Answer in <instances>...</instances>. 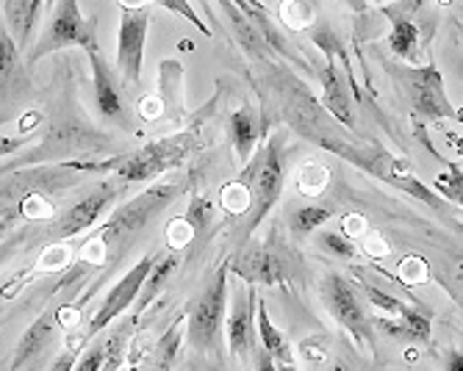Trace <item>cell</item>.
<instances>
[{"mask_svg":"<svg viewBox=\"0 0 463 371\" xmlns=\"http://www.w3.org/2000/svg\"><path fill=\"white\" fill-rule=\"evenodd\" d=\"M444 371H463V347L444 355Z\"/></svg>","mask_w":463,"mask_h":371,"instance_id":"cell-45","label":"cell"},{"mask_svg":"<svg viewBox=\"0 0 463 371\" xmlns=\"http://www.w3.org/2000/svg\"><path fill=\"white\" fill-rule=\"evenodd\" d=\"M228 264H222L214 277L208 280L203 294L186 311V341L197 352L214 349L220 341V329L228 319Z\"/></svg>","mask_w":463,"mask_h":371,"instance_id":"cell-5","label":"cell"},{"mask_svg":"<svg viewBox=\"0 0 463 371\" xmlns=\"http://www.w3.org/2000/svg\"><path fill=\"white\" fill-rule=\"evenodd\" d=\"M186 339V316H181L175 324L166 327V333L161 336V341L156 344V355H153V371H173L181 344Z\"/></svg>","mask_w":463,"mask_h":371,"instance_id":"cell-25","label":"cell"},{"mask_svg":"<svg viewBox=\"0 0 463 371\" xmlns=\"http://www.w3.org/2000/svg\"><path fill=\"white\" fill-rule=\"evenodd\" d=\"M342 222H345L342 233H345L347 238H353V241H355V238H364V236L369 233V227H366V219H364L361 214H347Z\"/></svg>","mask_w":463,"mask_h":371,"instance_id":"cell-42","label":"cell"},{"mask_svg":"<svg viewBox=\"0 0 463 371\" xmlns=\"http://www.w3.org/2000/svg\"><path fill=\"white\" fill-rule=\"evenodd\" d=\"M67 264H70L67 244H53V246H45V253H42V258L36 261V269L39 272H61Z\"/></svg>","mask_w":463,"mask_h":371,"instance_id":"cell-38","label":"cell"},{"mask_svg":"<svg viewBox=\"0 0 463 371\" xmlns=\"http://www.w3.org/2000/svg\"><path fill=\"white\" fill-rule=\"evenodd\" d=\"M319 78H322V103H325V108H327L335 119H339V122H345V125L353 128V125H355V116H353V111H350V95H347L345 80L339 78V72H335L333 64L322 67Z\"/></svg>","mask_w":463,"mask_h":371,"instance_id":"cell-20","label":"cell"},{"mask_svg":"<svg viewBox=\"0 0 463 371\" xmlns=\"http://www.w3.org/2000/svg\"><path fill=\"white\" fill-rule=\"evenodd\" d=\"M156 261L158 258H153V255H145L137 266H131L128 272H125L111 288H109V294H106V300H103V305L92 313V319H90V324H87V329H83V344L87 341H95L98 336H103L106 329L128 311L131 305H137L139 302V297H142V288H145V280L150 277V272H153V266H156Z\"/></svg>","mask_w":463,"mask_h":371,"instance_id":"cell-7","label":"cell"},{"mask_svg":"<svg viewBox=\"0 0 463 371\" xmlns=\"http://www.w3.org/2000/svg\"><path fill=\"white\" fill-rule=\"evenodd\" d=\"M280 20L291 31L308 28L311 20H314V6H308V4H283L280 6Z\"/></svg>","mask_w":463,"mask_h":371,"instance_id":"cell-37","label":"cell"},{"mask_svg":"<svg viewBox=\"0 0 463 371\" xmlns=\"http://www.w3.org/2000/svg\"><path fill=\"white\" fill-rule=\"evenodd\" d=\"M75 366H78V355H75L72 349H64V352L48 366V371H75Z\"/></svg>","mask_w":463,"mask_h":371,"instance_id":"cell-44","label":"cell"},{"mask_svg":"<svg viewBox=\"0 0 463 371\" xmlns=\"http://www.w3.org/2000/svg\"><path fill=\"white\" fill-rule=\"evenodd\" d=\"M117 194H119V189L111 186V183H103V186L92 189L80 202H75L72 209H67L56 219V225L51 227V236L59 238V241H67V238H75L80 233L92 230L103 219V214L111 209V202L117 199Z\"/></svg>","mask_w":463,"mask_h":371,"instance_id":"cell-11","label":"cell"},{"mask_svg":"<svg viewBox=\"0 0 463 371\" xmlns=\"http://www.w3.org/2000/svg\"><path fill=\"white\" fill-rule=\"evenodd\" d=\"M330 219H333V209H325V205H303V209H294L288 214V227L294 236H308Z\"/></svg>","mask_w":463,"mask_h":371,"instance_id":"cell-27","label":"cell"},{"mask_svg":"<svg viewBox=\"0 0 463 371\" xmlns=\"http://www.w3.org/2000/svg\"><path fill=\"white\" fill-rule=\"evenodd\" d=\"M220 205H222V209H225L228 214L244 219V214L250 211V189H247V183H244V181L225 183V186L220 189Z\"/></svg>","mask_w":463,"mask_h":371,"instance_id":"cell-28","label":"cell"},{"mask_svg":"<svg viewBox=\"0 0 463 371\" xmlns=\"http://www.w3.org/2000/svg\"><path fill=\"white\" fill-rule=\"evenodd\" d=\"M178 191H181V183L164 181V183H153L150 189L139 191L134 199L117 205L114 214L95 233V238L106 246V255L111 261H117L137 241V236L178 197Z\"/></svg>","mask_w":463,"mask_h":371,"instance_id":"cell-1","label":"cell"},{"mask_svg":"<svg viewBox=\"0 0 463 371\" xmlns=\"http://www.w3.org/2000/svg\"><path fill=\"white\" fill-rule=\"evenodd\" d=\"M374 327H381L383 333L394 339H408V341H430V313H425L419 305H408L400 319H374Z\"/></svg>","mask_w":463,"mask_h":371,"instance_id":"cell-18","label":"cell"},{"mask_svg":"<svg viewBox=\"0 0 463 371\" xmlns=\"http://www.w3.org/2000/svg\"><path fill=\"white\" fill-rule=\"evenodd\" d=\"M134 321L131 319H119L106 329V366L103 371H117L119 363L125 360V349H128V333H131Z\"/></svg>","mask_w":463,"mask_h":371,"instance_id":"cell-26","label":"cell"},{"mask_svg":"<svg viewBox=\"0 0 463 371\" xmlns=\"http://www.w3.org/2000/svg\"><path fill=\"white\" fill-rule=\"evenodd\" d=\"M192 238H194V230L186 219H175V222H170V227H166V241H170L173 250H181V246H186Z\"/></svg>","mask_w":463,"mask_h":371,"instance_id":"cell-39","label":"cell"},{"mask_svg":"<svg viewBox=\"0 0 463 371\" xmlns=\"http://www.w3.org/2000/svg\"><path fill=\"white\" fill-rule=\"evenodd\" d=\"M178 266H181V261H178V255H175V253H166V255H161V258L156 261V266H153L150 277L145 280L142 297H139V302H137V316H139V313H145V308H150V305H153V300L161 294V288L166 285V280H170V277L178 272Z\"/></svg>","mask_w":463,"mask_h":371,"instance_id":"cell-24","label":"cell"},{"mask_svg":"<svg viewBox=\"0 0 463 371\" xmlns=\"http://www.w3.org/2000/svg\"><path fill=\"white\" fill-rule=\"evenodd\" d=\"M361 246L366 250V255H372V258H386L392 253L389 244L383 241V236L381 233H372V230L361 238Z\"/></svg>","mask_w":463,"mask_h":371,"instance_id":"cell-41","label":"cell"},{"mask_svg":"<svg viewBox=\"0 0 463 371\" xmlns=\"http://www.w3.org/2000/svg\"><path fill=\"white\" fill-rule=\"evenodd\" d=\"M283 142H286V134H272L269 142L256 153V158L247 163V170L239 178L250 189V211L241 219L239 244H244L261 227V222L272 214V209L283 194V183H286L283 181Z\"/></svg>","mask_w":463,"mask_h":371,"instance_id":"cell-2","label":"cell"},{"mask_svg":"<svg viewBox=\"0 0 463 371\" xmlns=\"http://www.w3.org/2000/svg\"><path fill=\"white\" fill-rule=\"evenodd\" d=\"M416 6H386L383 12L392 17V36H389V48L397 59L402 61H419V45H422V36L419 28L411 20V12Z\"/></svg>","mask_w":463,"mask_h":371,"instance_id":"cell-17","label":"cell"},{"mask_svg":"<svg viewBox=\"0 0 463 371\" xmlns=\"http://www.w3.org/2000/svg\"><path fill=\"white\" fill-rule=\"evenodd\" d=\"M233 272L250 285H288L291 283L288 261L272 244H256V246H250V250H244L239 261L233 264Z\"/></svg>","mask_w":463,"mask_h":371,"instance_id":"cell-13","label":"cell"},{"mask_svg":"<svg viewBox=\"0 0 463 371\" xmlns=\"http://www.w3.org/2000/svg\"><path fill=\"white\" fill-rule=\"evenodd\" d=\"M400 80L413 111L425 119H455V106L447 100L444 80L436 67H400Z\"/></svg>","mask_w":463,"mask_h":371,"instance_id":"cell-10","label":"cell"},{"mask_svg":"<svg viewBox=\"0 0 463 371\" xmlns=\"http://www.w3.org/2000/svg\"><path fill=\"white\" fill-rule=\"evenodd\" d=\"M327 183H330V170L322 167V163H314V161L306 163L298 175V189L308 197H319L327 189Z\"/></svg>","mask_w":463,"mask_h":371,"instance_id":"cell-29","label":"cell"},{"mask_svg":"<svg viewBox=\"0 0 463 371\" xmlns=\"http://www.w3.org/2000/svg\"><path fill=\"white\" fill-rule=\"evenodd\" d=\"M194 136L197 131H184V134L164 136V139L145 144L142 150H137L134 155L122 158L117 163V178L122 183H147L164 175L166 170L181 167L189 158V153L194 150Z\"/></svg>","mask_w":463,"mask_h":371,"instance_id":"cell-6","label":"cell"},{"mask_svg":"<svg viewBox=\"0 0 463 371\" xmlns=\"http://www.w3.org/2000/svg\"><path fill=\"white\" fill-rule=\"evenodd\" d=\"M264 131H267V125L252 106H241L228 116V136H231L233 153L241 163H250L256 158V147L261 144Z\"/></svg>","mask_w":463,"mask_h":371,"instance_id":"cell-16","label":"cell"},{"mask_svg":"<svg viewBox=\"0 0 463 371\" xmlns=\"http://www.w3.org/2000/svg\"><path fill=\"white\" fill-rule=\"evenodd\" d=\"M239 9L252 20V23H256V28L261 31V36H264V42L275 51V53H280V56H286L288 61H298V64H303L300 61V56L298 53H294L291 51V45L286 42V39H283V33L278 31V25L269 20V14L261 9V6H252V4H239Z\"/></svg>","mask_w":463,"mask_h":371,"instance_id":"cell-23","label":"cell"},{"mask_svg":"<svg viewBox=\"0 0 463 371\" xmlns=\"http://www.w3.org/2000/svg\"><path fill=\"white\" fill-rule=\"evenodd\" d=\"M90 64H92V84H95V106L98 114L109 122H117V125L128 128V119H125V108H122V97L117 89V78L109 67V61L103 59L100 48L90 53Z\"/></svg>","mask_w":463,"mask_h":371,"instance_id":"cell-14","label":"cell"},{"mask_svg":"<svg viewBox=\"0 0 463 371\" xmlns=\"http://www.w3.org/2000/svg\"><path fill=\"white\" fill-rule=\"evenodd\" d=\"M103 366H106V333L98 336L90 347H83L75 371H103Z\"/></svg>","mask_w":463,"mask_h":371,"instance_id":"cell-34","label":"cell"},{"mask_svg":"<svg viewBox=\"0 0 463 371\" xmlns=\"http://www.w3.org/2000/svg\"><path fill=\"white\" fill-rule=\"evenodd\" d=\"M17 53L20 48L14 45V36L6 28H0V78H4V87L9 84L12 72L17 70Z\"/></svg>","mask_w":463,"mask_h":371,"instance_id":"cell-35","label":"cell"},{"mask_svg":"<svg viewBox=\"0 0 463 371\" xmlns=\"http://www.w3.org/2000/svg\"><path fill=\"white\" fill-rule=\"evenodd\" d=\"M184 219L192 225L194 236H203L208 227L214 225V205L208 202L205 197H192V202H189V209H186Z\"/></svg>","mask_w":463,"mask_h":371,"instance_id":"cell-30","label":"cell"},{"mask_svg":"<svg viewBox=\"0 0 463 371\" xmlns=\"http://www.w3.org/2000/svg\"><path fill=\"white\" fill-rule=\"evenodd\" d=\"M256 313H259V292L256 285H239V294L231 302L225 333H228V349L233 357H244L256 349Z\"/></svg>","mask_w":463,"mask_h":371,"instance_id":"cell-12","label":"cell"},{"mask_svg":"<svg viewBox=\"0 0 463 371\" xmlns=\"http://www.w3.org/2000/svg\"><path fill=\"white\" fill-rule=\"evenodd\" d=\"M319 294H322V302H325L327 313L347 329L358 347H374V321L366 316V311H364V305L358 300L355 285L347 277L327 274L322 280Z\"/></svg>","mask_w":463,"mask_h":371,"instance_id":"cell-8","label":"cell"},{"mask_svg":"<svg viewBox=\"0 0 463 371\" xmlns=\"http://www.w3.org/2000/svg\"><path fill=\"white\" fill-rule=\"evenodd\" d=\"M436 191H439V197L463 205V172H460V167H455V163H452L447 172H441L436 178Z\"/></svg>","mask_w":463,"mask_h":371,"instance_id":"cell-32","label":"cell"},{"mask_svg":"<svg viewBox=\"0 0 463 371\" xmlns=\"http://www.w3.org/2000/svg\"><path fill=\"white\" fill-rule=\"evenodd\" d=\"M150 31V6H119V36H117V70L122 84L139 87L145 39Z\"/></svg>","mask_w":463,"mask_h":371,"instance_id":"cell-9","label":"cell"},{"mask_svg":"<svg viewBox=\"0 0 463 371\" xmlns=\"http://www.w3.org/2000/svg\"><path fill=\"white\" fill-rule=\"evenodd\" d=\"M139 114L145 116V119H158L161 116V97L158 95H147V97H142L139 100Z\"/></svg>","mask_w":463,"mask_h":371,"instance_id":"cell-43","label":"cell"},{"mask_svg":"<svg viewBox=\"0 0 463 371\" xmlns=\"http://www.w3.org/2000/svg\"><path fill=\"white\" fill-rule=\"evenodd\" d=\"M397 274H400V280L405 283V285H419V283H428V277H430V269H428V264L419 258V255H408V258H402L400 261V266H397Z\"/></svg>","mask_w":463,"mask_h":371,"instance_id":"cell-36","label":"cell"},{"mask_svg":"<svg viewBox=\"0 0 463 371\" xmlns=\"http://www.w3.org/2000/svg\"><path fill=\"white\" fill-rule=\"evenodd\" d=\"M220 9L228 14L231 28H233L236 39L241 42V48H244L250 56H256V59H269V45L264 42V36H261V31L256 28V23H252L236 4H222Z\"/></svg>","mask_w":463,"mask_h":371,"instance_id":"cell-22","label":"cell"},{"mask_svg":"<svg viewBox=\"0 0 463 371\" xmlns=\"http://www.w3.org/2000/svg\"><path fill=\"white\" fill-rule=\"evenodd\" d=\"M161 6H164L166 12H175V14L186 17V20H189V23H192L194 28H200V31H203L205 36H208V33H212V31H208V28L203 25L200 14H197V12H194V9H192L189 4H184V0H161Z\"/></svg>","mask_w":463,"mask_h":371,"instance_id":"cell-40","label":"cell"},{"mask_svg":"<svg viewBox=\"0 0 463 371\" xmlns=\"http://www.w3.org/2000/svg\"><path fill=\"white\" fill-rule=\"evenodd\" d=\"M361 292H364V297L377 308V313H386V316H392V319H400L402 313H405V302H400L397 297H389L386 292H381V288H374V285H366V283H361Z\"/></svg>","mask_w":463,"mask_h":371,"instance_id":"cell-31","label":"cell"},{"mask_svg":"<svg viewBox=\"0 0 463 371\" xmlns=\"http://www.w3.org/2000/svg\"><path fill=\"white\" fill-rule=\"evenodd\" d=\"M256 324H259V341L264 344V352L272 355V360L278 366H294V352L288 339L280 333V329L272 324L269 319V308L264 300H259V313H256Z\"/></svg>","mask_w":463,"mask_h":371,"instance_id":"cell-21","label":"cell"},{"mask_svg":"<svg viewBox=\"0 0 463 371\" xmlns=\"http://www.w3.org/2000/svg\"><path fill=\"white\" fill-rule=\"evenodd\" d=\"M278 371H298L294 366H278Z\"/></svg>","mask_w":463,"mask_h":371,"instance_id":"cell-46","label":"cell"},{"mask_svg":"<svg viewBox=\"0 0 463 371\" xmlns=\"http://www.w3.org/2000/svg\"><path fill=\"white\" fill-rule=\"evenodd\" d=\"M319 144L325 150L339 153L342 158H347L350 163H355V167H361L364 172L386 181L389 186H397V189L408 191L411 197H419L422 202H428L430 209L444 211V199L413 178L408 161H402V158H397V155H392V153H386L381 147H350V144L335 142V139H319Z\"/></svg>","mask_w":463,"mask_h":371,"instance_id":"cell-3","label":"cell"},{"mask_svg":"<svg viewBox=\"0 0 463 371\" xmlns=\"http://www.w3.org/2000/svg\"><path fill=\"white\" fill-rule=\"evenodd\" d=\"M59 327H61V319H59V311H48V313H42L17 344L14 349V360H12V371H20L25 366H31L33 360H39L42 355L48 352V347L56 341L59 336Z\"/></svg>","mask_w":463,"mask_h":371,"instance_id":"cell-15","label":"cell"},{"mask_svg":"<svg viewBox=\"0 0 463 371\" xmlns=\"http://www.w3.org/2000/svg\"><path fill=\"white\" fill-rule=\"evenodd\" d=\"M319 246L330 255H339V258H355V241L347 238L345 233H333V230H322L317 236Z\"/></svg>","mask_w":463,"mask_h":371,"instance_id":"cell-33","label":"cell"},{"mask_svg":"<svg viewBox=\"0 0 463 371\" xmlns=\"http://www.w3.org/2000/svg\"><path fill=\"white\" fill-rule=\"evenodd\" d=\"M64 48H83L87 53L98 51V17H83L75 0L53 4L48 28L39 33L33 48L28 51V64H36L51 53H59Z\"/></svg>","mask_w":463,"mask_h":371,"instance_id":"cell-4","label":"cell"},{"mask_svg":"<svg viewBox=\"0 0 463 371\" xmlns=\"http://www.w3.org/2000/svg\"><path fill=\"white\" fill-rule=\"evenodd\" d=\"M42 12H45V6L39 4V0H25V4H4V28L9 33H14V45L20 51L28 48L31 42V33L42 17Z\"/></svg>","mask_w":463,"mask_h":371,"instance_id":"cell-19","label":"cell"}]
</instances>
